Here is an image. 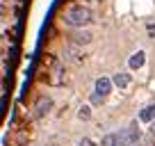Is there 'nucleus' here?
<instances>
[{
  "mask_svg": "<svg viewBox=\"0 0 155 146\" xmlns=\"http://www.w3.org/2000/svg\"><path fill=\"white\" fill-rule=\"evenodd\" d=\"M146 30H148V34L155 39V23H148V25H146Z\"/></svg>",
  "mask_w": 155,
  "mask_h": 146,
  "instance_id": "obj_13",
  "label": "nucleus"
},
{
  "mask_svg": "<svg viewBox=\"0 0 155 146\" xmlns=\"http://www.w3.org/2000/svg\"><path fill=\"white\" fill-rule=\"evenodd\" d=\"M78 146H96V144H94L91 139H87V137H82V139L78 141Z\"/></svg>",
  "mask_w": 155,
  "mask_h": 146,
  "instance_id": "obj_11",
  "label": "nucleus"
},
{
  "mask_svg": "<svg viewBox=\"0 0 155 146\" xmlns=\"http://www.w3.org/2000/svg\"><path fill=\"white\" fill-rule=\"evenodd\" d=\"M132 146H144V144H141V141H137V144H132Z\"/></svg>",
  "mask_w": 155,
  "mask_h": 146,
  "instance_id": "obj_15",
  "label": "nucleus"
},
{
  "mask_svg": "<svg viewBox=\"0 0 155 146\" xmlns=\"http://www.w3.org/2000/svg\"><path fill=\"white\" fill-rule=\"evenodd\" d=\"M139 121H144V123H153L155 121V101L148 103V105L139 112Z\"/></svg>",
  "mask_w": 155,
  "mask_h": 146,
  "instance_id": "obj_7",
  "label": "nucleus"
},
{
  "mask_svg": "<svg viewBox=\"0 0 155 146\" xmlns=\"http://www.w3.org/2000/svg\"><path fill=\"white\" fill-rule=\"evenodd\" d=\"M71 39H73L75 46H87V44H91L94 34L89 32V30H84V28H75V32L71 34Z\"/></svg>",
  "mask_w": 155,
  "mask_h": 146,
  "instance_id": "obj_3",
  "label": "nucleus"
},
{
  "mask_svg": "<svg viewBox=\"0 0 155 146\" xmlns=\"http://www.w3.org/2000/svg\"><path fill=\"white\" fill-rule=\"evenodd\" d=\"M144 62H146V53H144V50H137V53L130 55L128 66H130V68H141V66H144Z\"/></svg>",
  "mask_w": 155,
  "mask_h": 146,
  "instance_id": "obj_8",
  "label": "nucleus"
},
{
  "mask_svg": "<svg viewBox=\"0 0 155 146\" xmlns=\"http://www.w3.org/2000/svg\"><path fill=\"white\" fill-rule=\"evenodd\" d=\"M112 85H114V82H112L110 78H105V75H101V78H96V85H94V87H96V94H101V96L105 98L107 94L112 91Z\"/></svg>",
  "mask_w": 155,
  "mask_h": 146,
  "instance_id": "obj_4",
  "label": "nucleus"
},
{
  "mask_svg": "<svg viewBox=\"0 0 155 146\" xmlns=\"http://www.w3.org/2000/svg\"><path fill=\"white\" fill-rule=\"evenodd\" d=\"M112 82H114V87H119V89H126L128 85H130V73H128V71H119V73H114Z\"/></svg>",
  "mask_w": 155,
  "mask_h": 146,
  "instance_id": "obj_6",
  "label": "nucleus"
},
{
  "mask_svg": "<svg viewBox=\"0 0 155 146\" xmlns=\"http://www.w3.org/2000/svg\"><path fill=\"white\" fill-rule=\"evenodd\" d=\"M64 23L68 28H87L89 23H94V14L89 7H82V5H71L64 14Z\"/></svg>",
  "mask_w": 155,
  "mask_h": 146,
  "instance_id": "obj_1",
  "label": "nucleus"
},
{
  "mask_svg": "<svg viewBox=\"0 0 155 146\" xmlns=\"http://www.w3.org/2000/svg\"><path fill=\"white\" fill-rule=\"evenodd\" d=\"M64 80V64L59 59H55V66H53V75H50V85H62Z\"/></svg>",
  "mask_w": 155,
  "mask_h": 146,
  "instance_id": "obj_5",
  "label": "nucleus"
},
{
  "mask_svg": "<svg viewBox=\"0 0 155 146\" xmlns=\"http://www.w3.org/2000/svg\"><path fill=\"white\" fill-rule=\"evenodd\" d=\"M101 146H119V135L116 132H107L101 139Z\"/></svg>",
  "mask_w": 155,
  "mask_h": 146,
  "instance_id": "obj_9",
  "label": "nucleus"
},
{
  "mask_svg": "<svg viewBox=\"0 0 155 146\" xmlns=\"http://www.w3.org/2000/svg\"><path fill=\"white\" fill-rule=\"evenodd\" d=\"M148 132H150V135L155 137V121H153V123H150V126H148Z\"/></svg>",
  "mask_w": 155,
  "mask_h": 146,
  "instance_id": "obj_14",
  "label": "nucleus"
},
{
  "mask_svg": "<svg viewBox=\"0 0 155 146\" xmlns=\"http://www.w3.org/2000/svg\"><path fill=\"white\" fill-rule=\"evenodd\" d=\"M101 101H103V96H101V94H91V105H98Z\"/></svg>",
  "mask_w": 155,
  "mask_h": 146,
  "instance_id": "obj_12",
  "label": "nucleus"
},
{
  "mask_svg": "<svg viewBox=\"0 0 155 146\" xmlns=\"http://www.w3.org/2000/svg\"><path fill=\"white\" fill-rule=\"evenodd\" d=\"M78 117H80V119H89V117H91L89 105H82V107H80V110H78Z\"/></svg>",
  "mask_w": 155,
  "mask_h": 146,
  "instance_id": "obj_10",
  "label": "nucleus"
},
{
  "mask_svg": "<svg viewBox=\"0 0 155 146\" xmlns=\"http://www.w3.org/2000/svg\"><path fill=\"white\" fill-rule=\"evenodd\" d=\"M50 110H53V98H50V96H39V101L34 103V107H32V119L48 117Z\"/></svg>",
  "mask_w": 155,
  "mask_h": 146,
  "instance_id": "obj_2",
  "label": "nucleus"
}]
</instances>
